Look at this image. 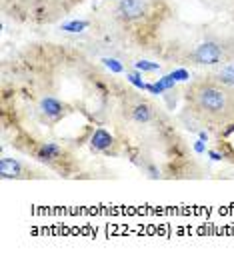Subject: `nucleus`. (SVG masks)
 I'll return each instance as SVG.
<instances>
[{
  "label": "nucleus",
  "mask_w": 234,
  "mask_h": 260,
  "mask_svg": "<svg viewBox=\"0 0 234 260\" xmlns=\"http://www.w3.org/2000/svg\"><path fill=\"white\" fill-rule=\"evenodd\" d=\"M114 14L124 24L140 22L148 14V0H118L114 6Z\"/></svg>",
  "instance_id": "39448f33"
},
{
  "label": "nucleus",
  "mask_w": 234,
  "mask_h": 260,
  "mask_svg": "<svg viewBox=\"0 0 234 260\" xmlns=\"http://www.w3.org/2000/svg\"><path fill=\"white\" fill-rule=\"evenodd\" d=\"M186 104L190 114L208 126H226L234 122V88L216 78L202 76L186 88Z\"/></svg>",
  "instance_id": "f257e3e1"
},
{
  "label": "nucleus",
  "mask_w": 234,
  "mask_h": 260,
  "mask_svg": "<svg viewBox=\"0 0 234 260\" xmlns=\"http://www.w3.org/2000/svg\"><path fill=\"white\" fill-rule=\"evenodd\" d=\"M210 76H212V78H216L218 82H222V84L232 86L234 88V60L220 64V66H218Z\"/></svg>",
  "instance_id": "423d86ee"
},
{
  "label": "nucleus",
  "mask_w": 234,
  "mask_h": 260,
  "mask_svg": "<svg viewBox=\"0 0 234 260\" xmlns=\"http://www.w3.org/2000/svg\"><path fill=\"white\" fill-rule=\"evenodd\" d=\"M230 60H234V46L218 40H204L182 54V62L194 66H220Z\"/></svg>",
  "instance_id": "f03ea898"
},
{
  "label": "nucleus",
  "mask_w": 234,
  "mask_h": 260,
  "mask_svg": "<svg viewBox=\"0 0 234 260\" xmlns=\"http://www.w3.org/2000/svg\"><path fill=\"white\" fill-rule=\"evenodd\" d=\"M0 176L4 180H30V178H40V172L30 168L18 158L4 156L0 158Z\"/></svg>",
  "instance_id": "20e7f679"
},
{
  "label": "nucleus",
  "mask_w": 234,
  "mask_h": 260,
  "mask_svg": "<svg viewBox=\"0 0 234 260\" xmlns=\"http://www.w3.org/2000/svg\"><path fill=\"white\" fill-rule=\"evenodd\" d=\"M28 154L32 156L34 160H38V162H42V164H46V166H50V168H54L58 172L66 170V166L70 164L68 150L62 144L50 142V140H46V142L30 140L28 142Z\"/></svg>",
  "instance_id": "7ed1b4c3"
}]
</instances>
